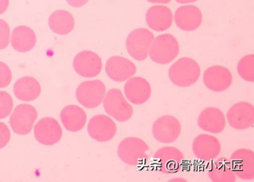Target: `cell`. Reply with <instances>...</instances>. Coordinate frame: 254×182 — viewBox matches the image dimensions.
Instances as JSON below:
<instances>
[{
	"mask_svg": "<svg viewBox=\"0 0 254 182\" xmlns=\"http://www.w3.org/2000/svg\"><path fill=\"white\" fill-rule=\"evenodd\" d=\"M200 66L190 58H181L170 66L169 78L176 86L188 88L198 82L200 77Z\"/></svg>",
	"mask_w": 254,
	"mask_h": 182,
	"instance_id": "obj_1",
	"label": "cell"
},
{
	"mask_svg": "<svg viewBox=\"0 0 254 182\" xmlns=\"http://www.w3.org/2000/svg\"><path fill=\"white\" fill-rule=\"evenodd\" d=\"M149 147L145 141L137 137H128L119 143L118 156L122 162L130 167H139L149 159Z\"/></svg>",
	"mask_w": 254,
	"mask_h": 182,
	"instance_id": "obj_2",
	"label": "cell"
},
{
	"mask_svg": "<svg viewBox=\"0 0 254 182\" xmlns=\"http://www.w3.org/2000/svg\"><path fill=\"white\" fill-rule=\"evenodd\" d=\"M180 53V45L174 36L164 34L154 38L149 56L150 59L158 65H168L173 62Z\"/></svg>",
	"mask_w": 254,
	"mask_h": 182,
	"instance_id": "obj_3",
	"label": "cell"
},
{
	"mask_svg": "<svg viewBox=\"0 0 254 182\" xmlns=\"http://www.w3.org/2000/svg\"><path fill=\"white\" fill-rule=\"evenodd\" d=\"M154 38L153 33L145 28H138L133 30L126 41L128 54L137 62L145 61L148 58Z\"/></svg>",
	"mask_w": 254,
	"mask_h": 182,
	"instance_id": "obj_4",
	"label": "cell"
},
{
	"mask_svg": "<svg viewBox=\"0 0 254 182\" xmlns=\"http://www.w3.org/2000/svg\"><path fill=\"white\" fill-rule=\"evenodd\" d=\"M103 102L107 114L119 122H127L133 115V107L127 102L122 91L117 89L107 91Z\"/></svg>",
	"mask_w": 254,
	"mask_h": 182,
	"instance_id": "obj_5",
	"label": "cell"
},
{
	"mask_svg": "<svg viewBox=\"0 0 254 182\" xmlns=\"http://www.w3.org/2000/svg\"><path fill=\"white\" fill-rule=\"evenodd\" d=\"M106 86L99 80L83 82L75 91V97L83 107L93 109L99 107L104 99Z\"/></svg>",
	"mask_w": 254,
	"mask_h": 182,
	"instance_id": "obj_6",
	"label": "cell"
},
{
	"mask_svg": "<svg viewBox=\"0 0 254 182\" xmlns=\"http://www.w3.org/2000/svg\"><path fill=\"white\" fill-rule=\"evenodd\" d=\"M152 133L159 143L170 144L177 141L181 135V124L173 115H162L155 121Z\"/></svg>",
	"mask_w": 254,
	"mask_h": 182,
	"instance_id": "obj_7",
	"label": "cell"
},
{
	"mask_svg": "<svg viewBox=\"0 0 254 182\" xmlns=\"http://www.w3.org/2000/svg\"><path fill=\"white\" fill-rule=\"evenodd\" d=\"M37 118L38 111L32 105H18L10 115V127L17 135H28L31 132Z\"/></svg>",
	"mask_w": 254,
	"mask_h": 182,
	"instance_id": "obj_8",
	"label": "cell"
},
{
	"mask_svg": "<svg viewBox=\"0 0 254 182\" xmlns=\"http://www.w3.org/2000/svg\"><path fill=\"white\" fill-rule=\"evenodd\" d=\"M229 124L235 130H246L254 126V106L242 101L233 105L226 114Z\"/></svg>",
	"mask_w": 254,
	"mask_h": 182,
	"instance_id": "obj_9",
	"label": "cell"
},
{
	"mask_svg": "<svg viewBox=\"0 0 254 182\" xmlns=\"http://www.w3.org/2000/svg\"><path fill=\"white\" fill-rule=\"evenodd\" d=\"M72 66L75 73L80 77L92 78L101 73L103 62L97 54L85 50L75 55Z\"/></svg>",
	"mask_w": 254,
	"mask_h": 182,
	"instance_id": "obj_10",
	"label": "cell"
},
{
	"mask_svg": "<svg viewBox=\"0 0 254 182\" xmlns=\"http://www.w3.org/2000/svg\"><path fill=\"white\" fill-rule=\"evenodd\" d=\"M202 81L204 86L210 91L222 92L230 89L232 85L233 77L227 68L213 66L205 70Z\"/></svg>",
	"mask_w": 254,
	"mask_h": 182,
	"instance_id": "obj_11",
	"label": "cell"
},
{
	"mask_svg": "<svg viewBox=\"0 0 254 182\" xmlns=\"http://www.w3.org/2000/svg\"><path fill=\"white\" fill-rule=\"evenodd\" d=\"M159 171L165 174L177 172L185 163V156L179 149L165 147L159 149L153 155Z\"/></svg>",
	"mask_w": 254,
	"mask_h": 182,
	"instance_id": "obj_12",
	"label": "cell"
},
{
	"mask_svg": "<svg viewBox=\"0 0 254 182\" xmlns=\"http://www.w3.org/2000/svg\"><path fill=\"white\" fill-rule=\"evenodd\" d=\"M34 134L38 143L44 146H53L61 140L63 132L58 121L52 117H46L36 123Z\"/></svg>",
	"mask_w": 254,
	"mask_h": 182,
	"instance_id": "obj_13",
	"label": "cell"
},
{
	"mask_svg": "<svg viewBox=\"0 0 254 182\" xmlns=\"http://www.w3.org/2000/svg\"><path fill=\"white\" fill-rule=\"evenodd\" d=\"M230 163L236 176L245 181L254 179V154L250 149H238L230 156Z\"/></svg>",
	"mask_w": 254,
	"mask_h": 182,
	"instance_id": "obj_14",
	"label": "cell"
},
{
	"mask_svg": "<svg viewBox=\"0 0 254 182\" xmlns=\"http://www.w3.org/2000/svg\"><path fill=\"white\" fill-rule=\"evenodd\" d=\"M87 132L94 140L101 143L108 142L116 135L117 126L115 121L107 115H95L87 124Z\"/></svg>",
	"mask_w": 254,
	"mask_h": 182,
	"instance_id": "obj_15",
	"label": "cell"
},
{
	"mask_svg": "<svg viewBox=\"0 0 254 182\" xmlns=\"http://www.w3.org/2000/svg\"><path fill=\"white\" fill-rule=\"evenodd\" d=\"M106 74L115 82H126L137 73V68L130 60L121 56H113L107 60Z\"/></svg>",
	"mask_w": 254,
	"mask_h": 182,
	"instance_id": "obj_16",
	"label": "cell"
},
{
	"mask_svg": "<svg viewBox=\"0 0 254 182\" xmlns=\"http://www.w3.org/2000/svg\"><path fill=\"white\" fill-rule=\"evenodd\" d=\"M192 151L197 159L208 163L218 158L221 152V143L216 137L202 134L193 141Z\"/></svg>",
	"mask_w": 254,
	"mask_h": 182,
	"instance_id": "obj_17",
	"label": "cell"
},
{
	"mask_svg": "<svg viewBox=\"0 0 254 182\" xmlns=\"http://www.w3.org/2000/svg\"><path fill=\"white\" fill-rule=\"evenodd\" d=\"M124 93L131 103L141 105L150 99L152 89L146 79L141 77H135L127 81L124 86Z\"/></svg>",
	"mask_w": 254,
	"mask_h": 182,
	"instance_id": "obj_18",
	"label": "cell"
},
{
	"mask_svg": "<svg viewBox=\"0 0 254 182\" xmlns=\"http://www.w3.org/2000/svg\"><path fill=\"white\" fill-rule=\"evenodd\" d=\"M175 23L184 31L196 30L202 22V14L200 9L194 5L181 6L174 14Z\"/></svg>",
	"mask_w": 254,
	"mask_h": 182,
	"instance_id": "obj_19",
	"label": "cell"
},
{
	"mask_svg": "<svg viewBox=\"0 0 254 182\" xmlns=\"http://www.w3.org/2000/svg\"><path fill=\"white\" fill-rule=\"evenodd\" d=\"M224 113L217 107L203 109L198 117V126L202 131L210 134H220L226 127Z\"/></svg>",
	"mask_w": 254,
	"mask_h": 182,
	"instance_id": "obj_20",
	"label": "cell"
},
{
	"mask_svg": "<svg viewBox=\"0 0 254 182\" xmlns=\"http://www.w3.org/2000/svg\"><path fill=\"white\" fill-rule=\"evenodd\" d=\"M145 21L151 30L157 32L169 30L173 25V12L168 6L155 5L147 10Z\"/></svg>",
	"mask_w": 254,
	"mask_h": 182,
	"instance_id": "obj_21",
	"label": "cell"
},
{
	"mask_svg": "<svg viewBox=\"0 0 254 182\" xmlns=\"http://www.w3.org/2000/svg\"><path fill=\"white\" fill-rule=\"evenodd\" d=\"M61 120L66 130L71 132H77L84 127L87 121L85 111L77 105H68L62 109Z\"/></svg>",
	"mask_w": 254,
	"mask_h": 182,
	"instance_id": "obj_22",
	"label": "cell"
},
{
	"mask_svg": "<svg viewBox=\"0 0 254 182\" xmlns=\"http://www.w3.org/2000/svg\"><path fill=\"white\" fill-rule=\"evenodd\" d=\"M10 41L14 50L19 53H26L35 46L37 37L31 28L19 26L14 28L12 31Z\"/></svg>",
	"mask_w": 254,
	"mask_h": 182,
	"instance_id": "obj_23",
	"label": "cell"
},
{
	"mask_svg": "<svg viewBox=\"0 0 254 182\" xmlns=\"http://www.w3.org/2000/svg\"><path fill=\"white\" fill-rule=\"evenodd\" d=\"M42 92L39 82L32 77H24L15 82L14 93L17 99L24 102H31L38 99Z\"/></svg>",
	"mask_w": 254,
	"mask_h": 182,
	"instance_id": "obj_24",
	"label": "cell"
},
{
	"mask_svg": "<svg viewBox=\"0 0 254 182\" xmlns=\"http://www.w3.org/2000/svg\"><path fill=\"white\" fill-rule=\"evenodd\" d=\"M50 30L59 35H66L72 31L75 20L70 12L58 10L53 12L49 18Z\"/></svg>",
	"mask_w": 254,
	"mask_h": 182,
	"instance_id": "obj_25",
	"label": "cell"
},
{
	"mask_svg": "<svg viewBox=\"0 0 254 182\" xmlns=\"http://www.w3.org/2000/svg\"><path fill=\"white\" fill-rule=\"evenodd\" d=\"M208 176L210 181L214 182H236V175L230 161L222 157L210 164Z\"/></svg>",
	"mask_w": 254,
	"mask_h": 182,
	"instance_id": "obj_26",
	"label": "cell"
},
{
	"mask_svg": "<svg viewBox=\"0 0 254 182\" xmlns=\"http://www.w3.org/2000/svg\"><path fill=\"white\" fill-rule=\"evenodd\" d=\"M238 74L246 82H254V55L248 54L241 58L237 66Z\"/></svg>",
	"mask_w": 254,
	"mask_h": 182,
	"instance_id": "obj_27",
	"label": "cell"
},
{
	"mask_svg": "<svg viewBox=\"0 0 254 182\" xmlns=\"http://www.w3.org/2000/svg\"><path fill=\"white\" fill-rule=\"evenodd\" d=\"M14 107V102L9 93L0 91V119H5L10 115Z\"/></svg>",
	"mask_w": 254,
	"mask_h": 182,
	"instance_id": "obj_28",
	"label": "cell"
},
{
	"mask_svg": "<svg viewBox=\"0 0 254 182\" xmlns=\"http://www.w3.org/2000/svg\"><path fill=\"white\" fill-rule=\"evenodd\" d=\"M10 26L0 18V50H5L10 43Z\"/></svg>",
	"mask_w": 254,
	"mask_h": 182,
	"instance_id": "obj_29",
	"label": "cell"
},
{
	"mask_svg": "<svg viewBox=\"0 0 254 182\" xmlns=\"http://www.w3.org/2000/svg\"><path fill=\"white\" fill-rule=\"evenodd\" d=\"M12 73L6 64L0 62V89L7 87L11 82Z\"/></svg>",
	"mask_w": 254,
	"mask_h": 182,
	"instance_id": "obj_30",
	"label": "cell"
},
{
	"mask_svg": "<svg viewBox=\"0 0 254 182\" xmlns=\"http://www.w3.org/2000/svg\"><path fill=\"white\" fill-rule=\"evenodd\" d=\"M10 140V130L5 123L0 122V149L6 147Z\"/></svg>",
	"mask_w": 254,
	"mask_h": 182,
	"instance_id": "obj_31",
	"label": "cell"
},
{
	"mask_svg": "<svg viewBox=\"0 0 254 182\" xmlns=\"http://www.w3.org/2000/svg\"><path fill=\"white\" fill-rule=\"evenodd\" d=\"M89 0H66L68 5L72 7L79 8L82 7L88 2Z\"/></svg>",
	"mask_w": 254,
	"mask_h": 182,
	"instance_id": "obj_32",
	"label": "cell"
},
{
	"mask_svg": "<svg viewBox=\"0 0 254 182\" xmlns=\"http://www.w3.org/2000/svg\"><path fill=\"white\" fill-rule=\"evenodd\" d=\"M9 0H0V15L6 11L9 6Z\"/></svg>",
	"mask_w": 254,
	"mask_h": 182,
	"instance_id": "obj_33",
	"label": "cell"
},
{
	"mask_svg": "<svg viewBox=\"0 0 254 182\" xmlns=\"http://www.w3.org/2000/svg\"><path fill=\"white\" fill-rule=\"evenodd\" d=\"M150 3L155 4H167L171 2V0H146Z\"/></svg>",
	"mask_w": 254,
	"mask_h": 182,
	"instance_id": "obj_34",
	"label": "cell"
},
{
	"mask_svg": "<svg viewBox=\"0 0 254 182\" xmlns=\"http://www.w3.org/2000/svg\"><path fill=\"white\" fill-rule=\"evenodd\" d=\"M175 1L180 4H186L196 2L197 0H175Z\"/></svg>",
	"mask_w": 254,
	"mask_h": 182,
	"instance_id": "obj_35",
	"label": "cell"
},
{
	"mask_svg": "<svg viewBox=\"0 0 254 182\" xmlns=\"http://www.w3.org/2000/svg\"><path fill=\"white\" fill-rule=\"evenodd\" d=\"M170 182H187V180H185V179H181V178H179V179H173V180H171Z\"/></svg>",
	"mask_w": 254,
	"mask_h": 182,
	"instance_id": "obj_36",
	"label": "cell"
}]
</instances>
